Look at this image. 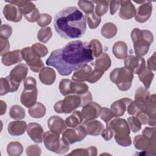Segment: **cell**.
Returning <instances> with one entry per match:
<instances>
[{
	"mask_svg": "<svg viewBox=\"0 0 156 156\" xmlns=\"http://www.w3.org/2000/svg\"><path fill=\"white\" fill-rule=\"evenodd\" d=\"M93 59L89 43L75 40L69 42L62 48L53 51L46 64L55 68L60 75L68 76Z\"/></svg>",
	"mask_w": 156,
	"mask_h": 156,
	"instance_id": "cell-1",
	"label": "cell"
},
{
	"mask_svg": "<svg viewBox=\"0 0 156 156\" xmlns=\"http://www.w3.org/2000/svg\"><path fill=\"white\" fill-rule=\"evenodd\" d=\"M54 26L56 32L62 38H79L86 31V17L76 7H65L56 13Z\"/></svg>",
	"mask_w": 156,
	"mask_h": 156,
	"instance_id": "cell-2",
	"label": "cell"
},
{
	"mask_svg": "<svg viewBox=\"0 0 156 156\" xmlns=\"http://www.w3.org/2000/svg\"><path fill=\"white\" fill-rule=\"evenodd\" d=\"M106 126L113 130L114 138L117 144L123 147H128L131 145L130 130L126 119L119 117L113 118L106 124Z\"/></svg>",
	"mask_w": 156,
	"mask_h": 156,
	"instance_id": "cell-3",
	"label": "cell"
},
{
	"mask_svg": "<svg viewBox=\"0 0 156 156\" xmlns=\"http://www.w3.org/2000/svg\"><path fill=\"white\" fill-rule=\"evenodd\" d=\"M130 37L136 55L139 57L145 55L154 41L153 34L148 30L134 28L131 32Z\"/></svg>",
	"mask_w": 156,
	"mask_h": 156,
	"instance_id": "cell-4",
	"label": "cell"
},
{
	"mask_svg": "<svg viewBox=\"0 0 156 156\" xmlns=\"http://www.w3.org/2000/svg\"><path fill=\"white\" fill-rule=\"evenodd\" d=\"M133 79V73L125 67L116 68L110 74V80L122 91H127L130 88Z\"/></svg>",
	"mask_w": 156,
	"mask_h": 156,
	"instance_id": "cell-5",
	"label": "cell"
},
{
	"mask_svg": "<svg viewBox=\"0 0 156 156\" xmlns=\"http://www.w3.org/2000/svg\"><path fill=\"white\" fill-rule=\"evenodd\" d=\"M43 141L48 150L57 154H64L69 149V145L64 143L59 134L51 130L44 133Z\"/></svg>",
	"mask_w": 156,
	"mask_h": 156,
	"instance_id": "cell-6",
	"label": "cell"
},
{
	"mask_svg": "<svg viewBox=\"0 0 156 156\" xmlns=\"http://www.w3.org/2000/svg\"><path fill=\"white\" fill-rule=\"evenodd\" d=\"M82 95L75 94H69L65 96L63 100L57 102L54 106L55 112L58 113H70L76 108L81 107Z\"/></svg>",
	"mask_w": 156,
	"mask_h": 156,
	"instance_id": "cell-7",
	"label": "cell"
},
{
	"mask_svg": "<svg viewBox=\"0 0 156 156\" xmlns=\"http://www.w3.org/2000/svg\"><path fill=\"white\" fill-rule=\"evenodd\" d=\"M58 88L61 94L65 96L72 94L82 95L88 91V86L85 83L75 82L68 79H62Z\"/></svg>",
	"mask_w": 156,
	"mask_h": 156,
	"instance_id": "cell-8",
	"label": "cell"
},
{
	"mask_svg": "<svg viewBox=\"0 0 156 156\" xmlns=\"http://www.w3.org/2000/svg\"><path fill=\"white\" fill-rule=\"evenodd\" d=\"M135 149L141 151L144 155H156V139L148 138L143 135H138L134 137L133 141Z\"/></svg>",
	"mask_w": 156,
	"mask_h": 156,
	"instance_id": "cell-9",
	"label": "cell"
},
{
	"mask_svg": "<svg viewBox=\"0 0 156 156\" xmlns=\"http://www.w3.org/2000/svg\"><path fill=\"white\" fill-rule=\"evenodd\" d=\"M87 135L85 128L82 125H79L74 128L66 129L62 133V139L65 143L70 145L82 141Z\"/></svg>",
	"mask_w": 156,
	"mask_h": 156,
	"instance_id": "cell-10",
	"label": "cell"
},
{
	"mask_svg": "<svg viewBox=\"0 0 156 156\" xmlns=\"http://www.w3.org/2000/svg\"><path fill=\"white\" fill-rule=\"evenodd\" d=\"M22 56L29 66L30 69L35 73H40V71L44 67L43 61L40 57L37 56L32 51L31 47H26L21 50Z\"/></svg>",
	"mask_w": 156,
	"mask_h": 156,
	"instance_id": "cell-11",
	"label": "cell"
},
{
	"mask_svg": "<svg viewBox=\"0 0 156 156\" xmlns=\"http://www.w3.org/2000/svg\"><path fill=\"white\" fill-rule=\"evenodd\" d=\"M124 67L131 70L133 73L139 74L146 66L145 60L133 55H127L124 60Z\"/></svg>",
	"mask_w": 156,
	"mask_h": 156,
	"instance_id": "cell-12",
	"label": "cell"
},
{
	"mask_svg": "<svg viewBox=\"0 0 156 156\" xmlns=\"http://www.w3.org/2000/svg\"><path fill=\"white\" fill-rule=\"evenodd\" d=\"M27 73V66L24 63H20L10 71L8 76L13 84L20 86V83L26 78Z\"/></svg>",
	"mask_w": 156,
	"mask_h": 156,
	"instance_id": "cell-13",
	"label": "cell"
},
{
	"mask_svg": "<svg viewBox=\"0 0 156 156\" xmlns=\"http://www.w3.org/2000/svg\"><path fill=\"white\" fill-rule=\"evenodd\" d=\"M152 11V3L151 1H144L137 9H136V14L135 20L140 23H145L150 18Z\"/></svg>",
	"mask_w": 156,
	"mask_h": 156,
	"instance_id": "cell-14",
	"label": "cell"
},
{
	"mask_svg": "<svg viewBox=\"0 0 156 156\" xmlns=\"http://www.w3.org/2000/svg\"><path fill=\"white\" fill-rule=\"evenodd\" d=\"M38 96L37 87H24L21 93L20 101L27 108L33 106L36 102Z\"/></svg>",
	"mask_w": 156,
	"mask_h": 156,
	"instance_id": "cell-15",
	"label": "cell"
},
{
	"mask_svg": "<svg viewBox=\"0 0 156 156\" xmlns=\"http://www.w3.org/2000/svg\"><path fill=\"white\" fill-rule=\"evenodd\" d=\"M102 107L95 102H90L83 107L81 110V115L85 120H93L100 115Z\"/></svg>",
	"mask_w": 156,
	"mask_h": 156,
	"instance_id": "cell-16",
	"label": "cell"
},
{
	"mask_svg": "<svg viewBox=\"0 0 156 156\" xmlns=\"http://www.w3.org/2000/svg\"><path fill=\"white\" fill-rule=\"evenodd\" d=\"M82 126L85 128L87 135L92 136H98L101 134L104 129V124L99 121L85 120L82 122Z\"/></svg>",
	"mask_w": 156,
	"mask_h": 156,
	"instance_id": "cell-17",
	"label": "cell"
},
{
	"mask_svg": "<svg viewBox=\"0 0 156 156\" xmlns=\"http://www.w3.org/2000/svg\"><path fill=\"white\" fill-rule=\"evenodd\" d=\"M3 14L7 20L15 23L20 21L23 16L19 8L12 4H7L4 6Z\"/></svg>",
	"mask_w": 156,
	"mask_h": 156,
	"instance_id": "cell-18",
	"label": "cell"
},
{
	"mask_svg": "<svg viewBox=\"0 0 156 156\" xmlns=\"http://www.w3.org/2000/svg\"><path fill=\"white\" fill-rule=\"evenodd\" d=\"M27 133L32 140L41 143L43 139V129L41 126L36 122H30L27 126Z\"/></svg>",
	"mask_w": 156,
	"mask_h": 156,
	"instance_id": "cell-19",
	"label": "cell"
},
{
	"mask_svg": "<svg viewBox=\"0 0 156 156\" xmlns=\"http://www.w3.org/2000/svg\"><path fill=\"white\" fill-rule=\"evenodd\" d=\"M136 9L132 1H120V9L119 12V17L125 20H130L135 16Z\"/></svg>",
	"mask_w": 156,
	"mask_h": 156,
	"instance_id": "cell-20",
	"label": "cell"
},
{
	"mask_svg": "<svg viewBox=\"0 0 156 156\" xmlns=\"http://www.w3.org/2000/svg\"><path fill=\"white\" fill-rule=\"evenodd\" d=\"M48 126L51 131L59 135L62 134L67 127L65 121L61 117L57 115L52 116L48 119Z\"/></svg>",
	"mask_w": 156,
	"mask_h": 156,
	"instance_id": "cell-21",
	"label": "cell"
},
{
	"mask_svg": "<svg viewBox=\"0 0 156 156\" xmlns=\"http://www.w3.org/2000/svg\"><path fill=\"white\" fill-rule=\"evenodd\" d=\"M23 59L21 50L17 49L8 52L2 56L1 62L4 65L9 66L21 62Z\"/></svg>",
	"mask_w": 156,
	"mask_h": 156,
	"instance_id": "cell-22",
	"label": "cell"
},
{
	"mask_svg": "<svg viewBox=\"0 0 156 156\" xmlns=\"http://www.w3.org/2000/svg\"><path fill=\"white\" fill-rule=\"evenodd\" d=\"M131 100L127 98H123L115 101L111 104L110 110L113 113L115 117H121L124 115L126 112L127 104Z\"/></svg>",
	"mask_w": 156,
	"mask_h": 156,
	"instance_id": "cell-23",
	"label": "cell"
},
{
	"mask_svg": "<svg viewBox=\"0 0 156 156\" xmlns=\"http://www.w3.org/2000/svg\"><path fill=\"white\" fill-rule=\"evenodd\" d=\"M91 71V66L88 64H85L77 71H75L72 76V80L79 82H83L85 81L88 82Z\"/></svg>",
	"mask_w": 156,
	"mask_h": 156,
	"instance_id": "cell-24",
	"label": "cell"
},
{
	"mask_svg": "<svg viewBox=\"0 0 156 156\" xmlns=\"http://www.w3.org/2000/svg\"><path fill=\"white\" fill-rule=\"evenodd\" d=\"M150 97V92L147 88L143 87L138 88L135 91L134 102L139 110H140L149 100Z\"/></svg>",
	"mask_w": 156,
	"mask_h": 156,
	"instance_id": "cell-25",
	"label": "cell"
},
{
	"mask_svg": "<svg viewBox=\"0 0 156 156\" xmlns=\"http://www.w3.org/2000/svg\"><path fill=\"white\" fill-rule=\"evenodd\" d=\"M39 79L44 85H50L54 83L56 79L55 71L50 67H44L39 73Z\"/></svg>",
	"mask_w": 156,
	"mask_h": 156,
	"instance_id": "cell-26",
	"label": "cell"
},
{
	"mask_svg": "<svg viewBox=\"0 0 156 156\" xmlns=\"http://www.w3.org/2000/svg\"><path fill=\"white\" fill-rule=\"evenodd\" d=\"M27 124L24 121H13L10 122L7 127L8 132L12 136H20L23 135L26 129Z\"/></svg>",
	"mask_w": 156,
	"mask_h": 156,
	"instance_id": "cell-27",
	"label": "cell"
},
{
	"mask_svg": "<svg viewBox=\"0 0 156 156\" xmlns=\"http://www.w3.org/2000/svg\"><path fill=\"white\" fill-rule=\"evenodd\" d=\"M111 63L112 62L110 56L106 53H102L96 59L94 69L104 73L109 69Z\"/></svg>",
	"mask_w": 156,
	"mask_h": 156,
	"instance_id": "cell-28",
	"label": "cell"
},
{
	"mask_svg": "<svg viewBox=\"0 0 156 156\" xmlns=\"http://www.w3.org/2000/svg\"><path fill=\"white\" fill-rule=\"evenodd\" d=\"M9 4H12L19 8L21 13L24 16L29 14L35 9H36L35 4L29 1H5Z\"/></svg>",
	"mask_w": 156,
	"mask_h": 156,
	"instance_id": "cell-29",
	"label": "cell"
},
{
	"mask_svg": "<svg viewBox=\"0 0 156 156\" xmlns=\"http://www.w3.org/2000/svg\"><path fill=\"white\" fill-rule=\"evenodd\" d=\"M19 86L13 84L9 76L1 77L0 80V95L3 96L8 93H13L18 89Z\"/></svg>",
	"mask_w": 156,
	"mask_h": 156,
	"instance_id": "cell-30",
	"label": "cell"
},
{
	"mask_svg": "<svg viewBox=\"0 0 156 156\" xmlns=\"http://www.w3.org/2000/svg\"><path fill=\"white\" fill-rule=\"evenodd\" d=\"M127 46L122 41H116L112 47V52L118 59H124L127 56Z\"/></svg>",
	"mask_w": 156,
	"mask_h": 156,
	"instance_id": "cell-31",
	"label": "cell"
},
{
	"mask_svg": "<svg viewBox=\"0 0 156 156\" xmlns=\"http://www.w3.org/2000/svg\"><path fill=\"white\" fill-rule=\"evenodd\" d=\"M83 119L81 112L78 110H74L69 116L66 118L65 121L67 127L74 128L80 125L83 122Z\"/></svg>",
	"mask_w": 156,
	"mask_h": 156,
	"instance_id": "cell-32",
	"label": "cell"
},
{
	"mask_svg": "<svg viewBox=\"0 0 156 156\" xmlns=\"http://www.w3.org/2000/svg\"><path fill=\"white\" fill-rule=\"evenodd\" d=\"M46 107L41 102H37L33 106L28 109L29 115L34 118H41L46 114Z\"/></svg>",
	"mask_w": 156,
	"mask_h": 156,
	"instance_id": "cell-33",
	"label": "cell"
},
{
	"mask_svg": "<svg viewBox=\"0 0 156 156\" xmlns=\"http://www.w3.org/2000/svg\"><path fill=\"white\" fill-rule=\"evenodd\" d=\"M138 76L140 80L143 83L144 87L148 89L151 86L154 76L152 71L147 67H146Z\"/></svg>",
	"mask_w": 156,
	"mask_h": 156,
	"instance_id": "cell-34",
	"label": "cell"
},
{
	"mask_svg": "<svg viewBox=\"0 0 156 156\" xmlns=\"http://www.w3.org/2000/svg\"><path fill=\"white\" fill-rule=\"evenodd\" d=\"M118 32L116 26L112 23H105L101 28V35L107 39H110L114 37Z\"/></svg>",
	"mask_w": 156,
	"mask_h": 156,
	"instance_id": "cell-35",
	"label": "cell"
},
{
	"mask_svg": "<svg viewBox=\"0 0 156 156\" xmlns=\"http://www.w3.org/2000/svg\"><path fill=\"white\" fill-rule=\"evenodd\" d=\"M7 152L10 156L20 155L23 152V145L18 141L10 142L7 146Z\"/></svg>",
	"mask_w": 156,
	"mask_h": 156,
	"instance_id": "cell-36",
	"label": "cell"
},
{
	"mask_svg": "<svg viewBox=\"0 0 156 156\" xmlns=\"http://www.w3.org/2000/svg\"><path fill=\"white\" fill-rule=\"evenodd\" d=\"M98 149L95 146H90L87 148H79L72 151L69 155H93L95 156L97 155Z\"/></svg>",
	"mask_w": 156,
	"mask_h": 156,
	"instance_id": "cell-37",
	"label": "cell"
},
{
	"mask_svg": "<svg viewBox=\"0 0 156 156\" xmlns=\"http://www.w3.org/2000/svg\"><path fill=\"white\" fill-rule=\"evenodd\" d=\"M10 117L12 119L20 120L25 117L26 113L24 109L20 105H13L9 110Z\"/></svg>",
	"mask_w": 156,
	"mask_h": 156,
	"instance_id": "cell-38",
	"label": "cell"
},
{
	"mask_svg": "<svg viewBox=\"0 0 156 156\" xmlns=\"http://www.w3.org/2000/svg\"><path fill=\"white\" fill-rule=\"evenodd\" d=\"M93 2L96 3L94 12L97 16L101 17L107 12L109 7V1H93Z\"/></svg>",
	"mask_w": 156,
	"mask_h": 156,
	"instance_id": "cell-39",
	"label": "cell"
},
{
	"mask_svg": "<svg viewBox=\"0 0 156 156\" xmlns=\"http://www.w3.org/2000/svg\"><path fill=\"white\" fill-rule=\"evenodd\" d=\"M85 17L89 27L92 29L98 27L101 21V18L97 16L94 11L90 13L85 14Z\"/></svg>",
	"mask_w": 156,
	"mask_h": 156,
	"instance_id": "cell-40",
	"label": "cell"
},
{
	"mask_svg": "<svg viewBox=\"0 0 156 156\" xmlns=\"http://www.w3.org/2000/svg\"><path fill=\"white\" fill-rule=\"evenodd\" d=\"M52 35V32L49 27H43L40 29L37 34V38L38 40L42 42V43H46L48 42Z\"/></svg>",
	"mask_w": 156,
	"mask_h": 156,
	"instance_id": "cell-41",
	"label": "cell"
},
{
	"mask_svg": "<svg viewBox=\"0 0 156 156\" xmlns=\"http://www.w3.org/2000/svg\"><path fill=\"white\" fill-rule=\"evenodd\" d=\"M89 46L91 50L93 57H98L102 54L103 48L101 43L97 39H93L89 43Z\"/></svg>",
	"mask_w": 156,
	"mask_h": 156,
	"instance_id": "cell-42",
	"label": "cell"
},
{
	"mask_svg": "<svg viewBox=\"0 0 156 156\" xmlns=\"http://www.w3.org/2000/svg\"><path fill=\"white\" fill-rule=\"evenodd\" d=\"M31 48L34 54L40 58L46 56L48 53V50L46 46L39 43L33 44Z\"/></svg>",
	"mask_w": 156,
	"mask_h": 156,
	"instance_id": "cell-43",
	"label": "cell"
},
{
	"mask_svg": "<svg viewBox=\"0 0 156 156\" xmlns=\"http://www.w3.org/2000/svg\"><path fill=\"white\" fill-rule=\"evenodd\" d=\"M77 4L80 9L85 13H90L94 11V3L91 1L80 0L77 2Z\"/></svg>",
	"mask_w": 156,
	"mask_h": 156,
	"instance_id": "cell-44",
	"label": "cell"
},
{
	"mask_svg": "<svg viewBox=\"0 0 156 156\" xmlns=\"http://www.w3.org/2000/svg\"><path fill=\"white\" fill-rule=\"evenodd\" d=\"M127 123L129 126L130 130L133 133L139 132L141 129V123L139 119L134 116L129 117L127 119Z\"/></svg>",
	"mask_w": 156,
	"mask_h": 156,
	"instance_id": "cell-45",
	"label": "cell"
},
{
	"mask_svg": "<svg viewBox=\"0 0 156 156\" xmlns=\"http://www.w3.org/2000/svg\"><path fill=\"white\" fill-rule=\"evenodd\" d=\"M100 117L107 124L110 121H111L115 117V116L110 108L102 107L100 113Z\"/></svg>",
	"mask_w": 156,
	"mask_h": 156,
	"instance_id": "cell-46",
	"label": "cell"
},
{
	"mask_svg": "<svg viewBox=\"0 0 156 156\" xmlns=\"http://www.w3.org/2000/svg\"><path fill=\"white\" fill-rule=\"evenodd\" d=\"M52 21V16L48 13H41L40 14L38 20L37 21L38 26L43 27H46L49 25Z\"/></svg>",
	"mask_w": 156,
	"mask_h": 156,
	"instance_id": "cell-47",
	"label": "cell"
},
{
	"mask_svg": "<svg viewBox=\"0 0 156 156\" xmlns=\"http://www.w3.org/2000/svg\"><path fill=\"white\" fill-rule=\"evenodd\" d=\"M12 34V27L7 24H4L1 26L0 28V38L8 39Z\"/></svg>",
	"mask_w": 156,
	"mask_h": 156,
	"instance_id": "cell-48",
	"label": "cell"
},
{
	"mask_svg": "<svg viewBox=\"0 0 156 156\" xmlns=\"http://www.w3.org/2000/svg\"><path fill=\"white\" fill-rule=\"evenodd\" d=\"M26 152L28 156H38L41 154V150L38 145L32 144L26 147Z\"/></svg>",
	"mask_w": 156,
	"mask_h": 156,
	"instance_id": "cell-49",
	"label": "cell"
},
{
	"mask_svg": "<svg viewBox=\"0 0 156 156\" xmlns=\"http://www.w3.org/2000/svg\"><path fill=\"white\" fill-rule=\"evenodd\" d=\"M104 73L96 70L95 69H94L93 70H92L90 77L88 80V82L91 83H96L97 81H98L101 77L104 75Z\"/></svg>",
	"mask_w": 156,
	"mask_h": 156,
	"instance_id": "cell-50",
	"label": "cell"
},
{
	"mask_svg": "<svg viewBox=\"0 0 156 156\" xmlns=\"http://www.w3.org/2000/svg\"><path fill=\"white\" fill-rule=\"evenodd\" d=\"M40 16V14L39 13V11L36 8L34 10H32L31 12H30L29 14L24 15V17L27 21L30 23H34L38 20Z\"/></svg>",
	"mask_w": 156,
	"mask_h": 156,
	"instance_id": "cell-51",
	"label": "cell"
},
{
	"mask_svg": "<svg viewBox=\"0 0 156 156\" xmlns=\"http://www.w3.org/2000/svg\"><path fill=\"white\" fill-rule=\"evenodd\" d=\"M0 48H1L0 55L1 56H3L4 54L8 52L10 49V43L8 39L0 38Z\"/></svg>",
	"mask_w": 156,
	"mask_h": 156,
	"instance_id": "cell-52",
	"label": "cell"
},
{
	"mask_svg": "<svg viewBox=\"0 0 156 156\" xmlns=\"http://www.w3.org/2000/svg\"><path fill=\"white\" fill-rule=\"evenodd\" d=\"M142 135L150 139L155 138V127L151 126L145 127L142 132Z\"/></svg>",
	"mask_w": 156,
	"mask_h": 156,
	"instance_id": "cell-53",
	"label": "cell"
},
{
	"mask_svg": "<svg viewBox=\"0 0 156 156\" xmlns=\"http://www.w3.org/2000/svg\"><path fill=\"white\" fill-rule=\"evenodd\" d=\"M138 110L139 109L136 105L135 104V102L133 100H131L127 106L126 111L128 113V114L130 115H134L138 112Z\"/></svg>",
	"mask_w": 156,
	"mask_h": 156,
	"instance_id": "cell-54",
	"label": "cell"
},
{
	"mask_svg": "<svg viewBox=\"0 0 156 156\" xmlns=\"http://www.w3.org/2000/svg\"><path fill=\"white\" fill-rule=\"evenodd\" d=\"M110 13L113 15L120 7V1H110L109 2Z\"/></svg>",
	"mask_w": 156,
	"mask_h": 156,
	"instance_id": "cell-55",
	"label": "cell"
},
{
	"mask_svg": "<svg viewBox=\"0 0 156 156\" xmlns=\"http://www.w3.org/2000/svg\"><path fill=\"white\" fill-rule=\"evenodd\" d=\"M23 85L24 87H37V81L32 77H27L23 80Z\"/></svg>",
	"mask_w": 156,
	"mask_h": 156,
	"instance_id": "cell-56",
	"label": "cell"
},
{
	"mask_svg": "<svg viewBox=\"0 0 156 156\" xmlns=\"http://www.w3.org/2000/svg\"><path fill=\"white\" fill-rule=\"evenodd\" d=\"M113 134L114 133H113V130L108 127H107L106 129H104L101 133V135H102V138L106 141L110 140L112 138Z\"/></svg>",
	"mask_w": 156,
	"mask_h": 156,
	"instance_id": "cell-57",
	"label": "cell"
},
{
	"mask_svg": "<svg viewBox=\"0 0 156 156\" xmlns=\"http://www.w3.org/2000/svg\"><path fill=\"white\" fill-rule=\"evenodd\" d=\"M92 101V95L91 92L88 91L86 93L82 94V105L81 107H83L85 105L88 104Z\"/></svg>",
	"mask_w": 156,
	"mask_h": 156,
	"instance_id": "cell-58",
	"label": "cell"
},
{
	"mask_svg": "<svg viewBox=\"0 0 156 156\" xmlns=\"http://www.w3.org/2000/svg\"><path fill=\"white\" fill-rule=\"evenodd\" d=\"M135 115H136V117L139 119L141 124H144V125L147 124L148 116L146 114L143 113L141 111L138 110Z\"/></svg>",
	"mask_w": 156,
	"mask_h": 156,
	"instance_id": "cell-59",
	"label": "cell"
},
{
	"mask_svg": "<svg viewBox=\"0 0 156 156\" xmlns=\"http://www.w3.org/2000/svg\"><path fill=\"white\" fill-rule=\"evenodd\" d=\"M155 52H154L152 55L149 58L147 61V68H149L151 70L155 71Z\"/></svg>",
	"mask_w": 156,
	"mask_h": 156,
	"instance_id": "cell-60",
	"label": "cell"
},
{
	"mask_svg": "<svg viewBox=\"0 0 156 156\" xmlns=\"http://www.w3.org/2000/svg\"><path fill=\"white\" fill-rule=\"evenodd\" d=\"M0 106H1V112L0 115H3L7 110V104L5 102H4L2 100L0 101Z\"/></svg>",
	"mask_w": 156,
	"mask_h": 156,
	"instance_id": "cell-61",
	"label": "cell"
}]
</instances>
